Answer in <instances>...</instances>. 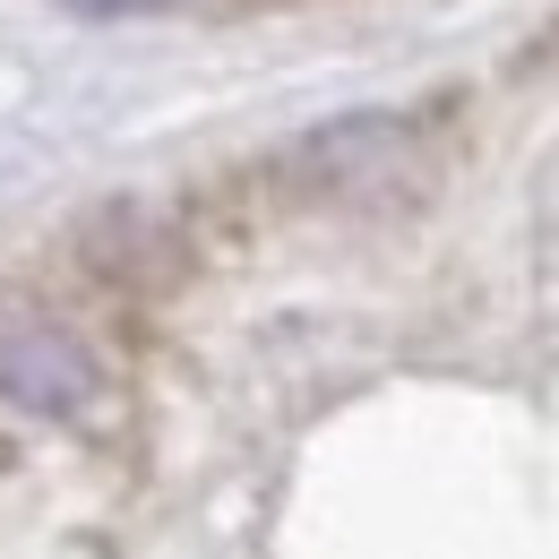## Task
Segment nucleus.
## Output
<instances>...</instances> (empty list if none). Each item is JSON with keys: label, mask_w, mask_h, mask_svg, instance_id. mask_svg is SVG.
Listing matches in <instances>:
<instances>
[{"label": "nucleus", "mask_w": 559, "mask_h": 559, "mask_svg": "<svg viewBox=\"0 0 559 559\" xmlns=\"http://www.w3.org/2000/svg\"><path fill=\"white\" fill-rule=\"evenodd\" d=\"M0 396L26 405V414H78L95 396V361L78 336L17 328V336H0Z\"/></svg>", "instance_id": "obj_1"}, {"label": "nucleus", "mask_w": 559, "mask_h": 559, "mask_svg": "<svg viewBox=\"0 0 559 559\" xmlns=\"http://www.w3.org/2000/svg\"><path fill=\"white\" fill-rule=\"evenodd\" d=\"M310 164L345 190H370V181H396L414 164V130L405 121H336V130L310 139Z\"/></svg>", "instance_id": "obj_2"}, {"label": "nucleus", "mask_w": 559, "mask_h": 559, "mask_svg": "<svg viewBox=\"0 0 559 559\" xmlns=\"http://www.w3.org/2000/svg\"><path fill=\"white\" fill-rule=\"evenodd\" d=\"M78 17H146V9H164V0H61Z\"/></svg>", "instance_id": "obj_3"}]
</instances>
